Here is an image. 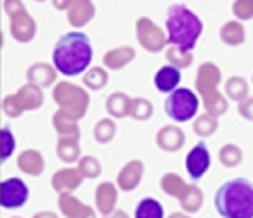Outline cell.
I'll return each mask as SVG.
<instances>
[{"instance_id": "39", "label": "cell", "mask_w": 253, "mask_h": 218, "mask_svg": "<svg viewBox=\"0 0 253 218\" xmlns=\"http://www.w3.org/2000/svg\"><path fill=\"white\" fill-rule=\"evenodd\" d=\"M231 13L240 22L253 19V0H235L231 6Z\"/></svg>"}, {"instance_id": "32", "label": "cell", "mask_w": 253, "mask_h": 218, "mask_svg": "<svg viewBox=\"0 0 253 218\" xmlns=\"http://www.w3.org/2000/svg\"><path fill=\"white\" fill-rule=\"evenodd\" d=\"M117 135V122L113 117H104L94 124L92 137L98 144H109Z\"/></svg>"}, {"instance_id": "38", "label": "cell", "mask_w": 253, "mask_h": 218, "mask_svg": "<svg viewBox=\"0 0 253 218\" xmlns=\"http://www.w3.org/2000/svg\"><path fill=\"white\" fill-rule=\"evenodd\" d=\"M17 148V139L9 126L0 128V163H6L11 155L15 154Z\"/></svg>"}, {"instance_id": "20", "label": "cell", "mask_w": 253, "mask_h": 218, "mask_svg": "<svg viewBox=\"0 0 253 218\" xmlns=\"http://www.w3.org/2000/svg\"><path fill=\"white\" fill-rule=\"evenodd\" d=\"M154 84L155 89L159 92L169 94L174 89H177L179 84H181V71L177 67H174V65H163L161 69L155 72Z\"/></svg>"}, {"instance_id": "44", "label": "cell", "mask_w": 253, "mask_h": 218, "mask_svg": "<svg viewBox=\"0 0 253 218\" xmlns=\"http://www.w3.org/2000/svg\"><path fill=\"white\" fill-rule=\"evenodd\" d=\"M42 217H56L54 213H50V211H39L36 213V218H42Z\"/></svg>"}, {"instance_id": "7", "label": "cell", "mask_w": 253, "mask_h": 218, "mask_svg": "<svg viewBox=\"0 0 253 218\" xmlns=\"http://www.w3.org/2000/svg\"><path fill=\"white\" fill-rule=\"evenodd\" d=\"M30 198V189L21 177H6L0 181V207L4 209H21Z\"/></svg>"}, {"instance_id": "43", "label": "cell", "mask_w": 253, "mask_h": 218, "mask_svg": "<svg viewBox=\"0 0 253 218\" xmlns=\"http://www.w3.org/2000/svg\"><path fill=\"white\" fill-rule=\"evenodd\" d=\"M50 2H52L54 9H57V11H67L72 0H50Z\"/></svg>"}, {"instance_id": "42", "label": "cell", "mask_w": 253, "mask_h": 218, "mask_svg": "<svg viewBox=\"0 0 253 218\" xmlns=\"http://www.w3.org/2000/svg\"><path fill=\"white\" fill-rule=\"evenodd\" d=\"M239 113L242 119L253 122V96H246L242 102H239Z\"/></svg>"}, {"instance_id": "16", "label": "cell", "mask_w": 253, "mask_h": 218, "mask_svg": "<svg viewBox=\"0 0 253 218\" xmlns=\"http://www.w3.org/2000/svg\"><path fill=\"white\" fill-rule=\"evenodd\" d=\"M117 202H119V187L111 181L100 183L98 187H96V190H94L96 211L102 217H109L117 209Z\"/></svg>"}, {"instance_id": "17", "label": "cell", "mask_w": 253, "mask_h": 218, "mask_svg": "<svg viewBox=\"0 0 253 218\" xmlns=\"http://www.w3.org/2000/svg\"><path fill=\"white\" fill-rule=\"evenodd\" d=\"M44 157L36 148H26L17 155V169L30 177H39L44 172Z\"/></svg>"}, {"instance_id": "14", "label": "cell", "mask_w": 253, "mask_h": 218, "mask_svg": "<svg viewBox=\"0 0 253 218\" xmlns=\"http://www.w3.org/2000/svg\"><path fill=\"white\" fill-rule=\"evenodd\" d=\"M185 141H187V135L177 124H169V126H163L157 135H155V142H157V148L163 150V152H169V154H174L177 150H181L185 146Z\"/></svg>"}, {"instance_id": "46", "label": "cell", "mask_w": 253, "mask_h": 218, "mask_svg": "<svg viewBox=\"0 0 253 218\" xmlns=\"http://www.w3.org/2000/svg\"><path fill=\"white\" fill-rule=\"evenodd\" d=\"M252 84H253V76H252Z\"/></svg>"}, {"instance_id": "18", "label": "cell", "mask_w": 253, "mask_h": 218, "mask_svg": "<svg viewBox=\"0 0 253 218\" xmlns=\"http://www.w3.org/2000/svg\"><path fill=\"white\" fill-rule=\"evenodd\" d=\"M26 82L39 85L41 89L54 87V84L57 82L56 67L50 63H44V61H37V63L30 65L26 69Z\"/></svg>"}, {"instance_id": "40", "label": "cell", "mask_w": 253, "mask_h": 218, "mask_svg": "<svg viewBox=\"0 0 253 218\" xmlns=\"http://www.w3.org/2000/svg\"><path fill=\"white\" fill-rule=\"evenodd\" d=\"M2 111H4V115L9 117V119H19V117H22L24 109H22L21 102L17 98V94H7V96L2 98Z\"/></svg>"}, {"instance_id": "4", "label": "cell", "mask_w": 253, "mask_h": 218, "mask_svg": "<svg viewBox=\"0 0 253 218\" xmlns=\"http://www.w3.org/2000/svg\"><path fill=\"white\" fill-rule=\"evenodd\" d=\"M52 100L57 106L59 111L69 115L71 119L80 120L87 115V109L91 106V94L89 89H85L84 85L72 84L69 80L56 82L52 87Z\"/></svg>"}, {"instance_id": "6", "label": "cell", "mask_w": 253, "mask_h": 218, "mask_svg": "<svg viewBox=\"0 0 253 218\" xmlns=\"http://www.w3.org/2000/svg\"><path fill=\"white\" fill-rule=\"evenodd\" d=\"M135 36L137 41L142 48L150 52V54H157L163 52V48L169 46V39H167V32L159 28L150 17H139L135 22Z\"/></svg>"}, {"instance_id": "27", "label": "cell", "mask_w": 253, "mask_h": 218, "mask_svg": "<svg viewBox=\"0 0 253 218\" xmlns=\"http://www.w3.org/2000/svg\"><path fill=\"white\" fill-rule=\"evenodd\" d=\"M109 82V72L106 67H89L84 72V87L89 91H100Z\"/></svg>"}, {"instance_id": "31", "label": "cell", "mask_w": 253, "mask_h": 218, "mask_svg": "<svg viewBox=\"0 0 253 218\" xmlns=\"http://www.w3.org/2000/svg\"><path fill=\"white\" fill-rule=\"evenodd\" d=\"M192 130L198 137L202 139H207L211 135L216 133L218 130V117L211 115V113H202V115H196L194 117V122H192Z\"/></svg>"}, {"instance_id": "12", "label": "cell", "mask_w": 253, "mask_h": 218, "mask_svg": "<svg viewBox=\"0 0 253 218\" xmlns=\"http://www.w3.org/2000/svg\"><path fill=\"white\" fill-rule=\"evenodd\" d=\"M57 207L61 215L67 218H92L96 217V211L85 205L80 198L74 196V192H59L57 194Z\"/></svg>"}, {"instance_id": "19", "label": "cell", "mask_w": 253, "mask_h": 218, "mask_svg": "<svg viewBox=\"0 0 253 218\" xmlns=\"http://www.w3.org/2000/svg\"><path fill=\"white\" fill-rule=\"evenodd\" d=\"M135 56H137V52L133 46L122 44V46H115V48L107 50L102 57V63L107 71H122L133 61Z\"/></svg>"}, {"instance_id": "25", "label": "cell", "mask_w": 253, "mask_h": 218, "mask_svg": "<svg viewBox=\"0 0 253 218\" xmlns=\"http://www.w3.org/2000/svg\"><path fill=\"white\" fill-rule=\"evenodd\" d=\"M220 41L227 46H240L246 41V28L240 21H227L220 28Z\"/></svg>"}, {"instance_id": "10", "label": "cell", "mask_w": 253, "mask_h": 218, "mask_svg": "<svg viewBox=\"0 0 253 218\" xmlns=\"http://www.w3.org/2000/svg\"><path fill=\"white\" fill-rule=\"evenodd\" d=\"M220 84H222V71L216 63L205 61L200 65V69L196 72V82H194V89H196L198 96H205L212 91H218Z\"/></svg>"}, {"instance_id": "29", "label": "cell", "mask_w": 253, "mask_h": 218, "mask_svg": "<svg viewBox=\"0 0 253 218\" xmlns=\"http://www.w3.org/2000/svg\"><path fill=\"white\" fill-rule=\"evenodd\" d=\"M200 98L204 102L205 111L214 115V117H224L227 109H229V100L220 91H212L209 94H205V96H200Z\"/></svg>"}, {"instance_id": "24", "label": "cell", "mask_w": 253, "mask_h": 218, "mask_svg": "<svg viewBox=\"0 0 253 218\" xmlns=\"http://www.w3.org/2000/svg\"><path fill=\"white\" fill-rule=\"evenodd\" d=\"M52 126L56 130L57 137H78V139L82 137V130H80L78 120L71 119L69 115H65L59 109L52 115Z\"/></svg>"}, {"instance_id": "33", "label": "cell", "mask_w": 253, "mask_h": 218, "mask_svg": "<svg viewBox=\"0 0 253 218\" xmlns=\"http://www.w3.org/2000/svg\"><path fill=\"white\" fill-rule=\"evenodd\" d=\"M159 187H161V190L167 196L179 198L181 192L185 190V187H187V181H185L179 174H176V172H167V174H163V177L159 179Z\"/></svg>"}, {"instance_id": "3", "label": "cell", "mask_w": 253, "mask_h": 218, "mask_svg": "<svg viewBox=\"0 0 253 218\" xmlns=\"http://www.w3.org/2000/svg\"><path fill=\"white\" fill-rule=\"evenodd\" d=\"M165 32L169 44H176L185 50H194L198 39L204 34V22L185 4H172L167 11Z\"/></svg>"}, {"instance_id": "34", "label": "cell", "mask_w": 253, "mask_h": 218, "mask_svg": "<svg viewBox=\"0 0 253 218\" xmlns=\"http://www.w3.org/2000/svg\"><path fill=\"white\" fill-rule=\"evenodd\" d=\"M218 159H220V163L224 165L225 169H235V167H239L240 163H242V159H244V152H242V148L237 146V144L227 142V144H224V146L220 148Z\"/></svg>"}, {"instance_id": "11", "label": "cell", "mask_w": 253, "mask_h": 218, "mask_svg": "<svg viewBox=\"0 0 253 218\" xmlns=\"http://www.w3.org/2000/svg\"><path fill=\"white\" fill-rule=\"evenodd\" d=\"M85 181V177L82 176V172L78 170V167H65L54 172V176L50 177V185L54 192H74L82 187V183Z\"/></svg>"}, {"instance_id": "36", "label": "cell", "mask_w": 253, "mask_h": 218, "mask_svg": "<svg viewBox=\"0 0 253 218\" xmlns=\"http://www.w3.org/2000/svg\"><path fill=\"white\" fill-rule=\"evenodd\" d=\"M133 120H139V122H144V120H150L154 117V104L148 98H142V96H137V98H131V106H129V115Z\"/></svg>"}, {"instance_id": "26", "label": "cell", "mask_w": 253, "mask_h": 218, "mask_svg": "<svg viewBox=\"0 0 253 218\" xmlns=\"http://www.w3.org/2000/svg\"><path fill=\"white\" fill-rule=\"evenodd\" d=\"M129 106H131V96L126 92H111L106 100V111L113 119H126L129 115Z\"/></svg>"}, {"instance_id": "15", "label": "cell", "mask_w": 253, "mask_h": 218, "mask_svg": "<svg viewBox=\"0 0 253 218\" xmlns=\"http://www.w3.org/2000/svg\"><path fill=\"white\" fill-rule=\"evenodd\" d=\"M96 6L92 0H72L69 9H67V21L74 30L84 28L85 24L94 19Z\"/></svg>"}, {"instance_id": "45", "label": "cell", "mask_w": 253, "mask_h": 218, "mask_svg": "<svg viewBox=\"0 0 253 218\" xmlns=\"http://www.w3.org/2000/svg\"><path fill=\"white\" fill-rule=\"evenodd\" d=\"M34 2H39V4H41V2H46V0H34Z\"/></svg>"}, {"instance_id": "35", "label": "cell", "mask_w": 253, "mask_h": 218, "mask_svg": "<svg viewBox=\"0 0 253 218\" xmlns=\"http://www.w3.org/2000/svg\"><path fill=\"white\" fill-rule=\"evenodd\" d=\"M135 218H163L165 209L155 198H142L139 205L135 207Z\"/></svg>"}, {"instance_id": "28", "label": "cell", "mask_w": 253, "mask_h": 218, "mask_svg": "<svg viewBox=\"0 0 253 218\" xmlns=\"http://www.w3.org/2000/svg\"><path fill=\"white\" fill-rule=\"evenodd\" d=\"M224 91L227 100H235V102H242V100L250 96V84L246 78L242 76H231L224 85Z\"/></svg>"}, {"instance_id": "13", "label": "cell", "mask_w": 253, "mask_h": 218, "mask_svg": "<svg viewBox=\"0 0 253 218\" xmlns=\"http://www.w3.org/2000/svg\"><path fill=\"white\" fill-rule=\"evenodd\" d=\"M142 176H144V163L141 159H131L120 169L117 176V187L122 192H131L141 185Z\"/></svg>"}, {"instance_id": "2", "label": "cell", "mask_w": 253, "mask_h": 218, "mask_svg": "<svg viewBox=\"0 0 253 218\" xmlns=\"http://www.w3.org/2000/svg\"><path fill=\"white\" fill-rule=\"evenodd\" d=\"M214 207L220 217H253V183L246 177H235L222 183L214 194Z\"/></svg>"}, {"instance_id": "1", "label": "cell", "mask_w": 253, "mask_h": 218, "mask_svg": "<svg viewBox=\"0 0 253 218\" xmlns=\"http://www.w3.org/2000/svg\"><path fill=\"white\" fill-rule=\"evenodd\" d=\"M92 44L87 34L80 30L67 32L59 37L52 50V65L63 76H80L92 63Z\"/></svg>"}, {"instance_id": "30", "label": "cell", "mask_w": 253, "mask_h": 218, "mask_svg": "<svg viewBox=\"0 0 253 218\" xmlns=\"http://www.w3.org/2000/svg\"><path fill=\"white\" fill-rule=\"evenodd\" d=\"M165 57L169 65H174L179 71L181 69H189L192 61H194V54L192 50H185L181 46H176V44H169L167 46V52H165Z\"/></svg>"}, {"instance_id": "5", "label": "cell", "mask_w": 253, "mask_h": 218, "mask_svg": "<svg viewBox=\"0 0 253 218\" xmlns=\"http://www.w3.org/2000/svg\"><path fill=\"white\" fill-rule=\"evenodd\" d=\"M198 109H200V96L189 87H177L169 92V98L165 100V113L176 124L192 120L198 115Z\"/></svg>"}, {"instance_id": "37", "label": "cell", "mask_w": 253, "mask_h": 218, "mask_svg": "<svg viewBox=\"0 0 253 218\" xmlns=\"http://www.w3.org/2000/svg\"><path fill=\"white\" fill-rule=\"evenodd\" d=\"M76 167L85 179H96L102 174V163L94 155H80Z\"/></svg>"}, {"instance_id": "9", "label": "cell", "mask_w": 253, "mask_h": 218, "mask_svg": "<svg viewBox=\"0 0 253 218\" xmlns=\"http://www.w3.org/2000/svg\"><path fill=\"white\" fill-rule=\"evenodd\" d=\"M9 34L17 43L21 44H28L36 39L37 36V22L32 15L24 9L21 13L13 15L9 19Z\"/></svg>"}, {"instance_id": "8", "label": "cell", "mask_w": 253, "mask_h": 218, "mask_svg": "<svg viewBox=\"0 0 253 218\" xmlns=\"http://www.w3.org/2000/svg\"><path fill=\"white\" fill-rule=\"evenodd\" d=\"M185 169L192 181H200L211 169V152L205 142H198L196 146L189 150L185 157Z\"/></svg>"}, {"instance_id": "23", "label": "cell", "mask_w": 253, "mask_h": 218, "mask_svg": "<svg viewBox=\"0 0 253 218\" xmlns=\"http://www.w3.org/2000/svg\"><path fill=\"white\" fill-rule=\"evenodd\" d=\"M179 205H181L183 213H189V215H196L202 207H204V190L200 189L194 183H187L185 190L181 192V196L177 198Z\"/></svg>"}, {"instance_id": "41", "label": "cell", "mask_w": 253, "mask_h": 218, "mask_svg": "<svg viewBox=\"0 0 253 218\" xmlns=\"http://www.w3.org/2000/svg\"><path fill=\"white\" fill-rule=\"evenodd\" d=\"M2 7H4V13H6L9 19H11L13 15L21 13V11L26 9L22 0H4V2H2Z\"/></svg>"}, {"instance_id": "22", "label": "cell", "mask_w": 253, "mask_h": 218, "mask_svg": "<svg viewBox=\"0 0 253 218\" xmlns=\"http://www.w3.org/2000/svg\"><path fill=\"white\" fill-rule=\"evenodd\" d=\"M56 155L59 161L67 163V165H74V163H78L80 155H82L80 139H78V137H57Z\"/></svg>"}, {"instance_id": "21", "label": "cell", "mask_w": 253, "mask_h": 218, "mask_svg": "<svg viewBox=\"0 0 253 218\" xmlns=\"http://www.w3.org/2000/svg\"><path fill=\"white\" fill-rule=\"evenodd\" d=\"M15 94H17V98H19L24 111H37L42 106V102H44L42 89L36 84H30V82H26L22 87H19V91Z\"/></svg>"}]
</instances>
